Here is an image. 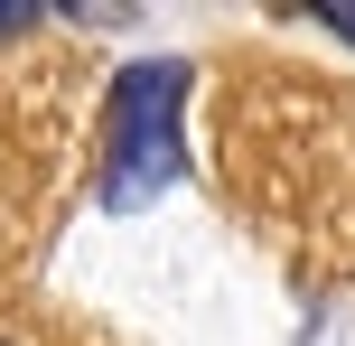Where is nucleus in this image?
I'll use <instances>...</instances> for the list:
<instances>
[{
	"label": "nucleus",
	"mask_w": 355,
	"mask_h": 346,
	"mask_svg": "<svg viewBox=\"0 0 355 346\" xmlns=\"http://www.w3.org/2000/svg\"><path fill=\"white\" fill-rule=\"evenodd\" d=\"M178 112H187V66L141 56L112 75L103 103V206H150L178 178Z\"/></svg>",
	"instance_id": "obj_1"
},
{
	"label": "nucleus",
	"mask_w": 355,
	"mask_h": 346,
	"mask_svg": "<svg viewBox=\"0 0 355 346\" xmlns=\"http://www.w3.org/2000/svg\"><path fill=\"white\" fill-rule=\"evenodd\" d=\"M0 37H28V10H0Z\"/></svg>",
	"instance_id": "obj_2"
},
{
	"label": "nucleus",
	"mask_w": 355,
	"mask_h": 346,
	"mask_svg": "<svg viewBox=\"0 0 355 346\" xmlns=\"http://www.w3.org/2000/svg\"><path fill=\"white\" fill-rule=\"evenodd\" d=\"M327 28H337V37H355V10H327Z\"/></svg>",
	"instance_id": "obj_3"
},
{
	"label": "nucleus",
	"mask_w": 355,
	"mask_h": 346,
	"mask_svg": "<svg viewBox=\"0 0 355 346\" xmlns=\"http://www.w3.org/2000/svg\"><path fill=\"white\" fill-rule=\"evenodd\" d=\"M0 346H28V337H19V328H0Z\"/></svg>",
	"instance_id": "obj_4"
}]
</instances>
